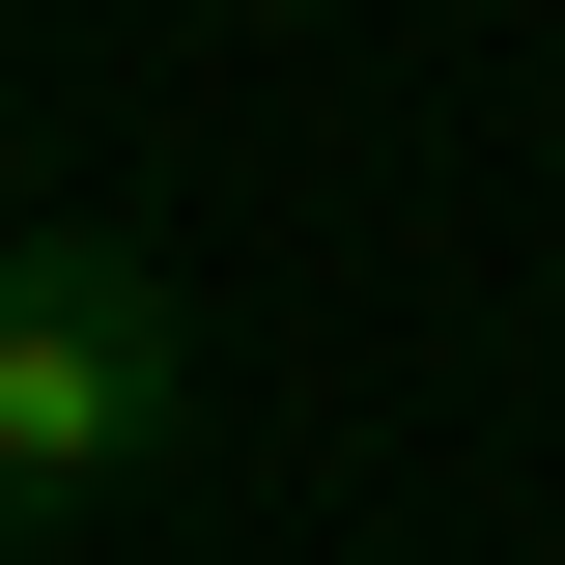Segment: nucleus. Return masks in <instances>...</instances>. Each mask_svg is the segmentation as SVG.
<instances>
[{"instance_id": "1", "label": "nucleus", "mask_w": 565, "mask_h": 565, "mask_svg": "<svg viewBox=\"0 0 565 565\" xmlns=\"http://www.w3.org/2000/svg\"><path fill=\"white\" fill-rule=\"evenodd\" d=\"M141 452H170V282L29 226V282H0V509H114Z\"/></svg>"}, {"instance_id": "2", "label": "nucleus", "mask_w": 565, "mask_h": 565, "mask_svg": "<svg viewBox=\"0 0 565 565\" xmlns=\"http://www.w3.org/2000/svg\"><path fill=\"white\" fill-rule=\"evenodd\" d=\"M0 282H29V226H0Z\"/></svg>"}, {"instance_id": "3", "label": "nucleus", "mask_w": 565, "mask_h": 565, "mask_svg": "<svg viewBox=\"0 0 565 565\" xmlns=\"http://www.w3.org/2000/svg\"><path fill=\"white\" fill-rule=\"evenodd\" d=\"M0 537H29V509H0Z\"/></svg>"}]
</instances>
